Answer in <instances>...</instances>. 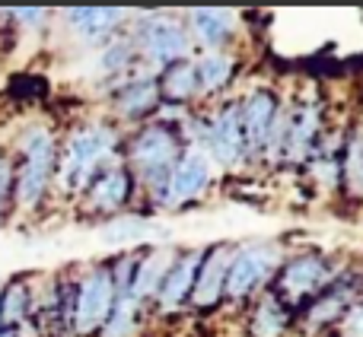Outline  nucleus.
Listing matches in <instances>:
<instances>
[{
    "instance_id": "23",
    "label": "nucleus",
    "mask_w": 363,
    "mask_h": 337,
    "mask_svg": "<svg viewBox=\"0 0 363 337\" xmlns=\"http://www.w3.org/2000/svg\"><path fill=\"white\" fill-rule=\"evenodd\" d=\"M153 99H157V83L147 76V80H138L131 89H125L118 96V108L125 115H140L153 105Z\"/></svg>"
},
{
    "instance_id": "13",
    "label": "nucleus",
    "mask_w": 363,
    "mask_h": 337,
    "mask_svg": "<svg viewBox=\"0 0 363 337\" xmlns=\"http://www.w3.org/2000/svg\"><path fill=\"white\" fill-rule=\"evenodd\" d=\"M198 261H201V255L191 251V255H185L176 268L163 277V309H176L179 302L191 293L194 274H198Z\"/></svg>"
},
{
    "instance_id": "7",
    "label": "nucleus",
    "mask_w": 363,
    "mask_h": 337,
    "mask_svg": "<svg viewBox=\"0 0 363 337\" xmlns=\"http://www.w3.org/2000/svg\"><path fill=\"white\" fill-rule=\"evenodd\" d=\"M207 178H211V163L201 150H191L172 166L169 172V194L166 198L176 204V200H188V198H198L204 191Z\"/></svg>"
},
{
    "instance_id": "5",
    "label": "nucleus",
    "mask_w": 363,
    "mask_h": 337,
    "mask_svg": "<svg viewBox=\"0 0 363 337\" xmlns=\"http://www.w3.org/2000/svg\"><path fill=\"white\" fill-rule=\"evenodd\" d=\"M274 258L277 251L274 249H249V251H239L236 258L230 261V268H226V293L233 296V299H239V296L252 293V290L258 287V283L268 277V270L274 268Z\"/></svg>"
},
{
    "instance_id": "18",
    "label": "nucleus",
    "mask_w": 363,
    "mask_h": 337,
    "mask_svg": "<svg viewBox=\"0 0 363 337\" xmlns=\"http://www.w3.org/2000/svg\"><path fill=\"white\" fill-rule=\"evenodd\" d=\"M134 309L138 299L131 296V290H115L112 312L106 319V337H128L134 331Z\"/></svg>"
},
{
    "instance_id": "27",
    "label": "nucleus",
    "mask_w": 363,
    "mask_h": 337,
    "mask_svg": "<svg viewBox=\"0 0 363 337\" xmlns=\"http://www.w3.org/2000/svg\"><path fill=\"white\" fill-rule=\"evenodd\" d=\"M10 191H13V166L10 159L0 156V213H4L6 200H10Z\"/></svg>"
},
{
    "instance_id": "9",
    "label": "nucleus",
    "mask_w": 363,
    "mask_h": 337,
    "mask_svg": "<svg viewBox=\"0 0 363 337\" xmlns=\"http://www.w3.org/2000/svg\"><path fill=\"white\" fill-rule=\"evenodd\" d=\"M144 42H147V55L157 64H172L176 57H182L188 51L185 29L179 23H172V19H153L147 25Z\"/></svg>"
},
{
    "instance_id": "25",
    "label": "nucleus",
    "mask_w": 363,
    "mask_h": 337,
    "mask_svg": "<svg viewBox=\"0 0 363 337\" xmlns=\"http://www.w3.org/2000/svg\"><path fill=\"white\" fill-rule=\"evenodd\" d=\"M131 55H134L131 42H112L106 48V55H102V67L106 70H125L128 61H131Z\"/></svg>"
},
{
    "instance_id": "11",
    "label": "nucleus",
    "mask_w": 363,
    "mask_h": 337,
    "mask_svg": "<svg viewBox=\"0 0 363 337\" xmlns=\"http://www.w3.org/2000/svg\"><path fill=\"white\" fill-rule=\"evenodd\" d=\"M67 23L86 42H99L102 35L121 23V10H106V6H80V10H67Z\"/></svg>"
},
{
    "instance_id": "24",
    "label": "nucleus",
    "mask_w": 363,
    "mask_h": 337,
    "mask_svg": "<svg viewBox=\"0 0 363 337\" xmlns=\"http://www.w3.org/2000/svg\"><path fill=\"white\" fill-rule=\"evenodd\" d=\"M163 89L169 99H188V96L198 89V74H194L191 64H182V67H172L169 74L163 76Z\"/></svg>"
},
{
    "instance_id": "17",
    "label": "nucleus",
    "mask_w": 363,
    "mask_h": 337,
    "mask_svg": "<svg viewBox=\"0 0 363 337\" xmlns=\"http://www.w3.org/2000/svg\"><path fill=\"white\" fill-rule=\"evenodd\" d=\"M29 312V287L23 280H13L0 293V328H19Z\"/></svg>"
},
{
    "instance_id": "29",
    "label": "nucleus",
    "mask_w": 363,
    "mask_h": 337,
    "mask_svg": "<svg viewBox=\"0 0 363 337\" xmlns=\"http://www.w3.org/2000/svg\"><path fill=\"white\" fill-rule=\"evenodd\" d=\"M0 337H16V328H0Z\"/></svg>"
},
{
    "instance_id": "26",
    "label": "nucleus",
    "mask_w": 363,
    "mask_h": 337,
    "mask_svg": "<svg viewBox=\"0 0 363 337\" xmlns=\"http://www.w3.org/2000/svg\"><path fill=\"white\" fill-rule=\"evenodd\" d=\"M341 337H363V306H354L341 321Z\"/></svg>"
},
{
    "instance_id": "10",
    "label": "nucleus",
    "mask_w": 363,
    "mask_h": 337,
    "mask_svg": "<svg viewBox=\"0 0 363 337\" xmlns=\"http://www.w3.org/2000/svg\"><path fill=\"white\" fill-rule=\"evenodd\" d=\"M226 268H230V251L226 249H213L211 255L204 258V264L194 274V296L191 299L198 306H211V302L220 299L226 283Z\"/></svg>"
},
{
    "instance_id": "21",
    "label": "nucleus",
    "mask_w": 363,
    "mask_h": 337,
    "mask_svg": "<svg viewBox=\"0 0 363 337\" xmlns=\"http://www.w3.org/2000/svg\"><path fill=\"white\" fill-rule=\"evenodd\" d=\"M102 236L108 239V242H140V239H157L160 229L150 223V219H118V223L106 226V232Z\"/></svg>"
},
{
    "instance_id": "12",
    "label": "nucleus",
    "mask_w": 363,
    "mask_h": 337,
    "mask_svg": "<svg viewBox=\"0 0 363 337\" xmlns=\"http://www.w3.org/2000/svg\"><path fill=\"white\" fill-rule=\"evenodd\" d=\"M325 280H328V274L319 258H296L281 277L284 290H287L290 296H306V293H313V290H319Z\"/></svg>"
},
{
    "instance_id": "19",
    "label": "nucleus",
    "mask_w": 363,
    "mask_h": 337,
    "mask_svg": "<svg viewBox=\"0 0 363 337\" xmlns=\"http://www.w3.org/2000/svg\"><path fill=\"white\" fill-rule=\"evenodd\" d=\"M319 112H315L313 105L309 108H303V112H296L294 118H290V125H287V150H290V156H303L306 153V147H309V140H313V134H315V125H319Z\"/></svg>"
},
{
    "instance_id": "20",
    "label": "nucleus",
    "mask_w": 363,
    "mask_h": 337,
    "mask_svg": "<svg viewBox=\"0 0 363 337\" xmlns=\"http://www.w3.org/2000/svg\"><path fill=\"white\" fill-rule=\"evenodd\" d=\"M284 328H287V312L281 309V302L274 296H268L258 306L255 319H252V331H255V337H281Z\"/></svg>"
},
{
    "instance_id": "15",
    "label": "nucleus",
    "mask_w": 363,
    "mask_h": 337,
    "mask_svg": "<svg viewBox=\"0 0 363 337\" xmlns=\"http://www.w3.org/2000/svg\"><path fill=\"white\" fill-rule=\"evenodd\" d=\"M191 29L204 45L217 48V45H223L233 32V13L230 10H194Z\"/></svg>"
},
{
    "instance_id": "3",
    "label": "nucleus",
    "mask_w": 363,
    "mask_h": 337,
    "mask_svg": "<svg viewBox=\"0 0 363 337\" xmlns=\"http://www.w3.org/2000/svg\"><path fill=\"white\" fill-rule=\"evenodd\" d=\"M115 302V283L108 270H93L74 296V331L93 334L106 325Z\"/></svg>"
},
{
    "instance_id": "1",
    "label": "nucleus",
    "mask_w": 363,
    "mask_h": 337,
    "mask_svg": "<svg viewBox=\"0 0 363 337\" xmlns=\"http://www.w3.org/2000/svg\"><path fill=\"white\" fill-rule=\"evenodd\" d=\"M55 172V137L45 127H32L23 137V163L16 172V200L19 207H35L45 198V188Z\"/></svg>"
},
{
    "instance_id": "28",
    "label": "nucleus",
    "mask_w": 363,
    "mask_h": 337,
    "mask_svg": "<svg viewBox=\"0 0 363 337\" xmlns=\"http://www.w3.org/2000/svg\"><path fill=\"white\" fill-rule=\"evenodd\" d=\"M10 16H16L23 25H32V29H35V25L45 23V16H48V13H45V10H10Z\"/></svg>"
},
{
    "instance_id": "8",
    "label": "nucleus",
    "mask_w": 363,
    "mask_h": 337,
    "mask_svg": "<svg viewBox=\"0 0 363 337\" xmlns=\"http://www.w3.org/2000/svg\"><path fill=\"white\" fill-rule=\"evenodd\" d=\"M242 125H239V105H226L223 112L213 118L211 127V153L217 156V163L233 166L242 156Z\"/></svg>"
},
{
    "instance_id": "14",
    "label": "nucleus",
    "mask_w": 363,
    "mask_h": 337,
    "mask_svg": "<svg viewBox=\"0 0 363 337\" xmlns=\"http://www.w3.org/2000/svg\"><path fill=\"white\" fill-rule=\"evenodd\" d=\"M166 274H169V251L160 249V251H153V255H147L144 261L138 264V274L131 277V296L134 299L150 296L153 290L163 283Z\"/></svg>"
},
{
    "instance_id": "16",
    "label": "nucleus",
    "mask_w": 363,
    "mask_h": 337,
    "mask_svg": "<svg viewBox=\"0 0 363 337\" xmlns=\"http://www.w3.org/2000/svg\"><path fill=\"white\" fill-rule=\"evenodd\" d=\"M89 198H93V207H99V210H115V207L125 204V198H128V175L121 172V168L106 172L102 178H96Z\"/></svg>"
},
{
    "instance_id": "6",
    "label": "nucleus",
    "mask_w": 363,
    "mask_h": 337,
    "mask_svg": "<svg viewBox=\"0 0 363 337\" xmlns=\"http://www.w3.org/2000/svg\"><path fill=\"white\" fill-rule=\"evenodd\" d=\"M277 105L271 93H252L245 105H239V125H242V144L252 150H268V137L277 125Z\"/></svg>"
},
{
    "instance_id": "22",
    "label": "nucleus",
    "mask_w": 363,
    "mask_h": 337,
    "mask_svg": "<svg viewBox=\"0 0 363 337\" xmlns=\"http://www.w3.org/2000/svg\"><path fill=\"white\" fill-rule=\"evenodd\" d=\"M194 74H198V80H201V86L204 89H217V86H223V83L230 80L233 61L226 55H220V51H211V55L194 67Z\"/></svg>"
},
{
    "instance_id": "4",
    "label": "nucleus",
    "mask_w": 363,
    "mask_h": 337,
    "mask_svg": "<svg viewBox=\"0 0 363 337\" xmlns=\"http://www.w3.org/2000/svg\"><path fill=\"white\" fill-rule=\"evenodd\" d=\"M131 159L144 172L147 181H153L160 198L166 200V172H172V159H176V137L163 127H150L144 131L131 147Z\"/></svg>"
},
{
    "instance_id": "2",
    "label": "nucleus",
    "mask_w": 363,
    "mask_h": 337,
    "mask_svg": "<svg viewBox=\"0 0 363 337\" xmlns=\"http://www.w3.org/2000/svg\"><path fill=\"white\" fill-rule=\"evenodd\" d=\"M115 147V131L106 125H93L77 131L67 140L64 150V163H61V185L64 188H80L89 181L93 168L112 153Z\"/></svg>"
}]
</instances>
